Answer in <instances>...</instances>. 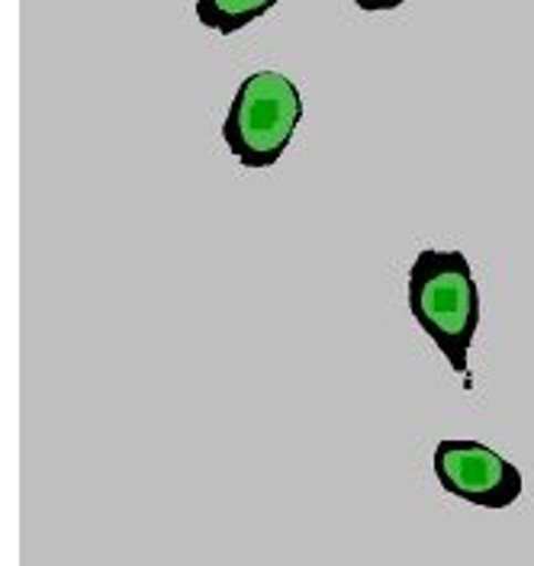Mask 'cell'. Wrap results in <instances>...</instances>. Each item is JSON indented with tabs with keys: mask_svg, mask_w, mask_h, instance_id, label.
<instances>
[{
	"mask_svg": "<svg viewBox=\"0 0 534 566\" xmlns=\"http://www.w3.org/2000/svg\"><path fill=\"white\" fill-rule=\"evenodd\" d=\"M409 313L454 374H467V354L480 328V286L463 251L426 248L409 268Z\"/></svg>",
	"mask_w": 534,
	"mask_h": 566,
	"instance_id": "6da1fadb",
	"label": "cell"
},
{
	"mask_svg": "<svg viewBox=\"0 0 534 566\" xmlns=\"http://www.w3.org/2000/svg\"><path fill=\"white\" fill-rule=\"evenodd\" d=\"M300 119L303 97L296 84L281 71H254L232 97L222 142L242 168L261 171L284 158Z\"/></svg>",
	"mask_w": 534,
	"mask_h": 566,
	"instance_id": "7a4b0ae2",
	"label": "cell"
},
{
	"mask_svg": "<svg viewBox=\"0 0 534 566\" xmlns=\"http://www.w3.org/2000/svg\"><path fill=\"white\" fill-rule=\"evenodd\" d=\"M434 476L444 493L480 509H509L522 499V470L480 441H438Z\"/></svg>",
	"mask_w": 534,
	"mask_h": 566,
	"instance_id": "3957f363",
	"label": "cell"
},
{
	"mask_svg": "<svg viewBox=\"0 0 534 566\" xmlns=\"http://www.w3.org/2000/svg\"><path fill=\"white\" fill-rule=\"evenodd\" d=\"M278 0H197V20L219 35L242 33Z\"/></svg>",
	"mask_w": 534,
	"mask_h": 566,
	"instance_id": "277c9868",
	"label": "cell"
},
{
	"mask_svg": "<svg viewBox=\"0 0 534 566\" xmlns=\"http://www.w3.org/2000/svg\"><path fill=\"white\" fill-rule=\"evenodd\" d=\"M355 7L360 10H367V13H384V10H396V7H402L406 0H352Z\"/></svg>",
	"mask_w": 534,
	"mask_h": 566,
	"instance_id": "5b68a950",
	"label": "cell"
}]
</instances>
